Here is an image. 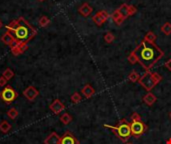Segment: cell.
<instances>
[{
  "mask_svg": "<svg viewBox=\"0 0 171 144\" xmlns=\"http://www.w3.org/2000/svg\"><path fill=\"white\" fill-rule=\"evenodd\" d=\"M137 57V61L139 62L143 68L149 70L157 63L159 59L164 55V53L155 43H150L143 39L140 44L133 50Z\"/></svg>",
  "mask_w": 171,
  "mask_h": 144,
  "instance_id": "cell-1",
  "label": "cell"
},
{
  "mask_svg": "<svg viewBox=\"0 0 171 144\" xmlns=\"http://www.w3.org/2000/svg\"><path fill=\"white\" fill-rule=\"evenodd\" d=\"M36 35V30L22 17L18 18V26L13 32L17 42H28Z\"/></svg>",
  "mask_w": 171,
  "mask_h": 144,
  "instance_id": "cell-2",
  "label": "cell"
},
{
  "mask_svg": "<svg viewBox=\"0 0 171 144\" xmlns=\"http://www.w3.org/2000/svg\"><path fill=\"white\" fill-rule=\"evenodd\" d=\"M105 127L110 128L113 131L117 137L123 142H126L130 137H131V128H130V123H128L125 119H121L119 121V123L116 126H111V125H104Z\"/></svg>",
  "mask_w": 171,
  "mask_h": 144,
  "instance_id": "cell-3",
  "label": "cell"
},
{
  "mask_svg": "<svg viewBox=\"0 0 171 144\" xmlns=\"http://www.w3.org/2000/svg\"><path fill=\"white\" fill-rule=\"evenodd\" d=\"M161 80H162V77L160 76L158 73L147 71L139 78L138 82H139V84L142 86L146 91L150 92L152 89L155 88V86Z\"/></svg>",
  "mask_w": 171,
  "mask_h": 144,
  "instance_id": "cell-4",
  "label": "cell"
},
{
  "mask_svg": "<svg viewBox=\"0 0 171 144\" xmlns=\"http://www.w3.org/2000/svg\"><path fill=\"white\" fill-rule=\"evenodd\" d=\"M130 128H131V133L134 137H139L147 131V125L144 122L139 120H131L130 123Z\"/></svg>",
  "mask_w": 171,
  "mask_h": 144,
  "instance_id": "cell-5",
  "label": "cell"
},
{
  "mask_svg": "<svg viewBox=\"0 0 171 144\" xmlns=\"http://www.w3.org/2000/svg\"><path fill=\"white\" fill-rule=\"evenodd\" d=\"M18 93L14 90L11 86H6L5 88L0 92V97L5 103H11L17 98Z\"/></svg>",
  "mask_w": 171,
  "mask_h": 144,
  "instance_id": "cell-6",
  "label": "cell"
},
{
  "mask_svg": "<svg viewBox=\"0 0 171 144\" xmlns=\"http://www.w3.org/2000/svg\"><path fill=\"white\" fill-rule=\"evenodd\" d=\"M60 144H79V142L73 133L66 131L60 138Z\"/></svg>",
  "mask_w": 171,
  "mask_h": 144,
  "instance_id": "cell-7",
  "label": "cell"
},
{
  "mask_svg": "<svg viewBox=\"0 0 171 144\" xmlns=\"http://www.w3.org/2000/svg\"><path fill=\"white\" fill-rule=\"evenodd\" d=\"M15 42H16V45L11 47V52L13 55L18 56L27 50V48H28L27 43L28 42H17L16 40H15Z\"/></svg>",
  "mask_w": 171,
  "mask_h": 144,
  "instance_id": "cell-8",
  "label": "cell"
},
{
  "mask_svg": "<svg viewBox=\"0 0 171 144\" xmlns=\"http://www.w3.org/2000/svg\"><path fill=\"white\" fill-rule=\"evenodd\" d=\"M23 95L26 97L28 100L33 101L36 97L39 95V91L34 87V86H28V87L23 91Z\"/></svg>",
  "mask_w": 171,
  "mask_h": 144,
  "instance_id": "cell-9",
  "label": "cell"
},
{
  "mask_svg": "<svg viewBox=\"0 0 171 144\" xmlns=\"http://www.w3.org/2000/svg\"><path fill=\"white\" fill-rule=\"evenodd\" d=\"M49 108L54 114H59L60 112H62V111L65 109V105L60 101L59 99H55L51 104H50Z\"/></svg>",
  "mask_w": 171,
  "mask_h": 144,
  "instance_id": "cell-10",
  "label": "cell"
},
{
  "mask_svg": "<svg viewBox=\"0 0 171 144\" xmlns=\"http://www.w3.org/2000/svg\"><path fill=\"white\" fill-rule=\"evenodd\" d=\"M60 138L61 137L56 132H52L44 140V144H60Z\"/></svg>",
  "mask_w": 171,
  "mask_h": 144,
  "instance_id": "cell-11",
  "label": "cell"
},
{
  "mask_svg": "<svg viewBox=\"0 0 171 144\" xmlns=\"http://www.w3.org/2000/svg\"><path fill=\"white\" fill-rule=\"evenodd\" d=\"M92 10H93L92 7L90 6L88 3H83V4L78 8V12L81 14L82 16L87 17L92 13Z\"/></svg>",
  "mask_w": 171,
  "mask_h": 144,
  "instance_id": "cell-12",
  "label": "cell"
},
{
  "mask_svg": "<svg viewBox=\"0 0 171 144\" xmlns=\"http://www.w3.org/2000/svg\"><path fill=\"white\" fill-rule=\"evenodd\" d=\"M81 93L83 96L86 97V98H90V97H92L95 94V89H94L90 84H86L84 87L81 89Z\"/></svg>",
  "mask_w": 171,
  "mask_h": 144,
  "instance_id": "cell-13",
  "label": "cell"
},
{
  "mask_svg": "<svg viewBox=\"0 0 171 144\" xmlns=\"http://www.w3.org/2000/svg\"><path fill=\"white\" fill-rule=\"evenodd\" d=\"M1 40H2L3 43H4V44L8 45V46H11L13 43L15 42V38H14V36L11 33H9V32L7 31L6 33H4L2 35Z\"/></svg>",
  "mask_w": 171,
  "mask_h": 144,
  "instance_id": "cell-14",
  "label": "cell"
},
{
  "mask_svg": "<svg viewBox=\"0 0 171 144\" xmlns=\"http://www.w3.org/2000/svg\"><path fill=\"white\" fill-rule=\"evenodd\" d=\"M156 100H157L156 96L153 94V93H151V92H148L147 94L144 95V97H143V102L146 104V105H148V106L153 105V104L156 102Z\"/></svg>",
  "mask_w": 171,
  "mask_h": 144,
  "instance_id": "cell-15",
  "label": "cell"
},
{
  "mask_svg": "<svg viewBox=\"0 0 171 144\" xmlns=\"http://www.w3.org/2000/svg\"><path fill=\"white\" fill-rule=\"evenodd\" d=\"M17 26H18V19L13 20V21H11V22H10L8 25H6V29H7V31L9 32V33H11V34L13 35V32L15 31V29L17 28Z\"/></svg>",
  "mask_w": 171,
  "mask_h": 144,
  "instance_id": "cell-16",
  "label": "cell"
},
{
  "mask_svg": "<svg viewBox=\"0 0 171 144\" xmlns=\"http://www.w3.org/2000/svg\"><path fill=\"white\" fill-rule=\"evenodd\" d=\"M11 130V125H10L6 120H3L1 123H0V131L3 133H7Z\"/></svg>",
  "mask_w": 171,
  "mask_h": 144,
  "instance_id": "cell-17",
  "label": "cell"
},
{
  "mask_svg": "<svg viewBox=\"0 0 171 144\" xmlns=\"http://www.w3.org/2000/svg\"><path fill=\"white\" fill-rule=\"evenodd\" d=\"M128 8H129V5H127L126 3H123V4L120 6L117 10L120 12V14H121L122 16L127 18L128 17Z\"/></svg>",
  "mask_w": 171,
  "mask_h": 144,
  "instance_id": "cell-18",
  "label": "cell"
},
{
  "mask_svg": "<svg viewBox=\"0 0 171 144\" xmlns=\"http://www.w3.org/2000/svg\"><path fill=\"white\" fill-rule=\"evenodd\" d=\"M92 20H93V22L97 25V26H101V25H102L105 22V20L103 19L102 17H101V15L98 12L92 17Z\"/></svg>",
  "mask_w": 171,
  "mask_h": 144,
  "instance_id": "cell-19",
  "label": "cell"
},
{
  "mask_svg": "<svg viewBox=\"0 0 171 144\" xmlns=\"http://www.w3.org/2000/svg\"><path fill=\"white\" fill-rule=\"evenodd\" d=\"M144 39L150 43H155V40L157 39V36H156V34L153 33L152 31H149V32H147V34L145 35Z\"/></svg>",
  "mask_w": 171,
  "mask_h": 144,
  "instance_id": "cell-20",
  "label": "cell"
},
{
  "mask_svg": "<svg viewBox=\"0 0 171 144\" xmlns=\"http://www.w3.org/2000/svg\"><path fill=\"white\" fill-rule=\"evenodd\" d=\"M60 121L62 122V123H63L64 125L69 124V123H70V122L72 121L71 115L69 114V113H64L63 115H61V116H60Z\"/></svg>",
  "mask_w": 171,
  "mask_h": 144,
  "instance_id": "cell-21",
  "label": "cell"
},
{
  "mask_svg": "<svg viewBox=\"0 0 171 144\" xmlns=\"http://www.w3.org/2000/svg\"><path fill=\"white\" fill-rule=\"evenodd\" d=\"M2 76L4 77L7 81L10 80L13 76H14V72L10 69V68H6V69L3 71V73H2Z\"/></svg>",
  "mask_w": 171,
  "mask_h": 144,
  "instance_id": "cell-22",
  "label": "cell"
},
{
  "mask_svg": "<svg viewBox=\"0 0 171 144\" xmlns=\"http://www.w3.org/2000/svg\"><path fill=\"white\" fill-rule=\"evenodd\" d=\"M161 31H162L165 35H170V34H171V23L165 22L164 24L162 25Z\"/></svg>",
  "mask_w": 171,
  "mask_h": 144,
  "instance_id": "cell-23",
  "label": "cell"
},
{
  "mask_svg": "<svg viewBox=\"0 0 171 144\" xmlns=\"http://www.w3.org/2000/svg\"><path fill=\"white\" fill-rule=\"evenodd\" d=\"M7 115H8V117L11 118V119H15V118L18 117L19 113H18L17 109H15V108H10V109L7 111Z\"/></svg>",
  "mask_w": 171,
  "mask_h": 144,
  "instance_id": "cell-24",
  "label": "cell"
},
{
  "mask_svg": "<svg viewBox=\"0 0 171 144\" xmlns=\"http://www.w3.org/2000/svg\"><path fill=\"white\" fill-rule=\"evenodd\" d=\"M139 74L137 73V72L135 70H132L131 72H130L129 76H128V79L131 82H137L138 80H139Z\"/></svg>",
  "mask_w": 171,
  "mask_h": 144,
  "instance_id": "cell-25",
  "label": "cell"
},
{
  "mask_svg": "<svg viewBox=\"0 0 171 144\" xmlns=\"http://www.w3.org/2000/svg\"><path fill=\"white\" fill-rule=\"evenodd\" d=\"M38 23H39V25L41 27H46L47 25L50 23V20H49V18L47 16H41V17H40L39 21H38Z\"/></svg>",
  "mask_w": 171,
  "mask_h": 144,
  "instance_id": "cell-26",
  "label": "cell"
},
{
  "mask_svg": "<svg viewBox=\"0 0 171 144\" xmlns=\"http://www.w3.org/2000/svg\"><path fill=\"white\" fill-rule=\"evenodd\" d=\"M114 34L112 33V32H107L106 34H105V36H104V40H105V42L106 43H112L113 42V40H114Z\"/></svg>",
  "mask_w": 171,
  "mask_h": 144,
  "instance_id": "cell-27",
  "label": "cell"
},
{
  "mask_svg": "<svg viewBox=\"0 0 171 144\" xmlns=\"http://www.w3.org/2000/svg\"><path fill=\"white\" fill-rule=\"evenodd\" d=\"M81 99H82V96L79 94L78 92H75V93H73V94H72V96H71V101L73 102V103H79L80 101H81Z\"/></svg>",
  "mask_w": 171,
  "mask_h": 144,
  "instance_id": "cell-28",
  "label": "cell"
},
{
  "mask_svg": "<svg viewBox=\"0 0 171 144\" xmlns=\"http://www.w3.org/2000/svg\"><path fill=\"white\" fill-rule=\"evenodd\" d=\"M128 61H129L130 64H135L136 62H138V61H137V57H136L135 53H134L133 51L129 54V56H128Z\"/></svg>",
  "mask_w": 171,
  "mask_h": 144,
  "instance_id": "cell-29",
  "label": "cell"
},
{
  "mask_svg": "<svg viewBox=\"0 0 171 144\" xmlns=\"http://www.w3.org/2000/svg\"><path fill=\"white\" fill-rule=\"evenodd\" d=\"M136 12H137V8H136V7L133 6V5H130L129 8H128V17L134 15V14H135Z\"/></svg>",
  "mask_w": 171,
  "mask_h": 144,
  "instance_id": "cell-30",
  "label": "cell"
},
{
  "mask_svg": "<svg viewBox=\"0 0 171 144\" xmlns=\"http://www.w3.org/2000/svg\"><path fill=\"white\" fill-rule=\"evenodd\" d=\"M98 13L100 14L101 17H102L105 21H106L108 18H109V14H108L107 11H105V10H100V11H98Z\"/></svg>",
  "mask_w": 171,
  "mask_h": 144,
  "instance_id": "cell-31",
  "label": "cell"
},
{
  "mask_svg": "<svg viewBox=\"0 0 171 144\" xmlns=\"http://www.w3.org/2000/svg\"><path fill=\"white\" fill-rule=\"evenodd\" d=\"M121 16H122V15L120 14V12L118 11V10H115V11H114L113 13H112V19H113L114 22L118 19L119 17H121Z\"/></svg>",
  "mask_w": 171,
  "mask_h": 144,
  "instance_id": "cell-32",
  "label": "cell"
},
{
  "mask_svg": "<svg viewBox=\"0 0 171 144\" xmlns=\"http://www.w3.org/2000/svg\"><path fill=\"white\" fill-rule=\"evenodd\" d=\"M139 119H141V116H140L139 113L134 112V113L131 115V120H139Z\"/></svg>",
  "mask_w": 171,
  "mask_h": 144,
  "instance_id": "cell-33",
  "label": "cell"
},
{
  "mask_svg": "<svg viewBox=\"0 0 171 144\" xmlns=\"http://www.w3.org/2000/svg\"><path fill=\"white\" fill-rule=\"evenodd\" d=\"M126 19V18L124 17V16H121V17H119L117 20L115 21V23L117 24V25H121L122 23H123V21H124Z\"/></svg>",
  "mask_w": 171,
  "mask_h": 144,
  "instance_id": "cell-34",
  "label": "cell"
},
{
  "mask_svg": "<svg viewBox=\"0 0 171 144\" xmlns=\"http://www.w3.org/2000/svg\"><path fill=\"white\" fill-rule=\"evenodd\" d=\"M6 83H7V80H6V79H5L4 77H3V76L0 77V86H1V87H3V86L6 85Z\"/></svg>",
  "mask_w": 171,
  "mask_h": 144,
  "instance_id": "cell-35",
  "label": "cell"
},
{
  "mask_svg": "<svg viewBox=\"0 0 171 144\" xmlns=\"http://www.w3.org/2000/svg\"><path fill=\"white\" fill-rule=\"evenodd\" d=\"M165 67H166L168 70L171 71V58H170L169 60H167V61H166V63H165Z\"/></svg>",
  "mask_w": 171,
  "mask_h": 144,
  "instance_id": "cell-36",
  "label": "cell"
},
{
  "mask_svg": "<svg viewBox=\"0 0 171 144\" xmlns=\"http://www.w3.org/2000/svg\"><path fill=\"white\" fill-rule=\"evenodd\" d=\"M3 26V23H2V21L1 20H0V28H1Z\"/></svg>",
  "mask_w": 171,
  "mask_h": 144,
  "instance_id": "cell-37",
  "label": "cell"
},
{
  "mask_svg": "<svg viewBox=\"0 0 171 144\" xmlns=\"http://www.w3.org/2000/svg\"><path fill=\"white\" fill-rule=\"evenodd\" d=\"M167 144H171V139H169L168 141H167Z\"/></svg>",
  "mask_w": 171,
  "mask_h": 144,
  "instance_id": "cell-38",
  "label": "cell"
},
{
  "mask_svg": "<svg viewBox=\"0 0 171 144\" xmlns=\"http://www.w3.org/2000/svg\"><path fill=\"white\" fill-rule=\"evenodd\" d=\"M38 1H40V2H43V1H45V0H38Z\"/></svg>",
  "mask_w": 171,
  "mask_h": 144,
  "instance_id": "cell-39",
  "label": "cell"
},
{
  "mask_svg": "<svg viewBox=\"0 0 171 144\" xmlns=\"http://www.w3.org/2000/svg\"><path fill=\"white\" fill-rule=\"evenodd\" d=\"M126 144H132V143H126Z\"/></svg>",
  "mask_w": 171,
  "mask_h": 144,
  "instance_id": "cell-40",
  "label": "cell"
},
{
  "mask_svg": "<svg viewBox=\"0 0 171 144\" xmlns=\"http://www.w3.org/2000/svg\"><path fill=\"white\" fill-rule=\"evenodd\" d=\"M170 118H171V113H170Z\"/></svg>",
  "mask_w": 171,
  "mask_h": 144,
  "instance_id": "cell-41",
  "label": "cell"
}]
</instances>
